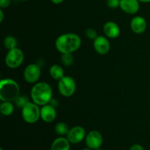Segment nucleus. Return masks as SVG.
<instances>
[{"label":"nucleus","instance_id":"obj_1","mask_svg":"<svg viewBox=\"0 0 150 150\" xmlns=\"http://www.w3.org/2000/svg\"><path fill=\"white\" fill-rule=\"evenodd\" d=\"M81 45V39L75 33H65L59 35L55 41V47L62 54H73Z\"/></svg>","mask_w":150,"mask_h":150},{"label":"nucleus","instance_id":"obj_2","mask_svg":"<svg viewBox=\"0 0 150 150\" xmlns=\"http://www.w3.org/2000/svg\"><path fill=\"white\" fill-rule=\"evenodd\" d=\"M30 95L32 102L39 106H43L52 100V88L46 82H37L31 89Z\"/></svg>","mask_w":150,"mask_h":150},{"label":"nucleus","instance_id":"obj_3","mask_svg":"<svg viewBox=\"0 0 150 150\" xmlns=\"http://www.w3.org/2000/svg\"><path fill=\"white\" fill-rule=\"evenodd\" d=\"M20 95V86L11 79H1L0 81V100L2 102H14Z\"/></svg>","mask_w":150,"mask_h":150},{"label":"nucleus","instance_id":"obj_4","mask_svg":"<svg viewBox=\"0 0 150 150\" xmlns=\"http://www.w3.org/2000/svg\"><path fill=\"white\" fill-rule=\"evenodd\" d=\"M21 116L28 124H35L40 119V108L34 102H29L21 108Z\"/></svg>","mask_w":150,"mask_h":150},{"label":"nucleus","instance_id":"obj_5","mask_svg":"<svg viewBox=\"0 0 150 150\" xmlns=\"http://www.w3.org/2000/svg\"><path fill=\"white\" fill-rule=\"evenodd\" d=\"M24 61V54L20 48H16L9 50L6 54L5 62L6 65L11 69H16L20 67Z\"/></svg>","mask_w":150,"mask_h":150},{"label":"nucleus","instance_id":"obj_6","mask_svg":"<svg viewBox=\"0 0 150 150\" xmlns=\"http://www.w3.org/2000/svg\"><path fill=\"white\" fill-rule=\"evenodd\" d=\"M58 81V90L62 96L68 98L74 95L76 91V83L73 78L64 76Z\"/></svg>","mask_w":150,"mask_h":150},{"label":"nucleus","instance_id":"obj_7","mask_svg":"<svg viewBox=\"0 0 150 150\" xmlns=\"http://www.w3.org/2000/svg\"><path fill=\"white\" fill-rule=\"evenodd\" d=\"M41 76V68L38 64H29L23 71V78L29 83H36Z\"/></svg>","mask_w":150,"mask_h":150},{"label":"nucleus","instance_id":"obj_8","mask_svg":"<svg viewBox=\"0 0 150 150\" xmlns=\"http://www.w3.org/2000/svg\"><path fill=\"white\" fill-rule=\"evenodd\" d=\"M86 133L82 126L76 125L70 128L66 138L71 144H77L85 140Z\"/></svg>","mask_w":150,"mask_h":150},{"label":"nucleus","instance_id":"obj_9","mask_svg":"<svg viewBox=\"0 0 150 150\" xmlns=\"http://www.w3.org/2000/svg\"><path fill=\"white\" fill-rule=\"evenodd\" d=\"M84 141L86 147L95 150L101 147L103 143V137L98 130H91L86 133Z\"/></svg>","mask_w":150,"mask_h":150},{"label":"nucleus","instance_id":"obj_10","mask_svg":"<svg viewBox=\"0 0 150 150\" xmlns=\"http://www.w3.org/2000/svg\"><path fill=\"white\" fill-rule=\"evenodd\" d=\"M93 47L98 54L105 55L111 49V44L107 37L100 35L93 40Z\"/></svg>","mask_w":150,"mask_h":150},{"label":"nucleus","instance_id":"obj_11","mask_svg":"<svg viewBox=\"0 0 150 150\" xmlns=\"http://www.w3.org/2000/svg\"><path fill=\"white\" fill-rule=\"evenodd\" d=\"M57 110L53 105L49 103L41 106L40 118L43 122L46 123H51L57 118Z\"/></svg>","mask_w":150,"mask_h":150},{"label":"nucleus","instance_id":"obj_12","mask_svg":"<svg viewBox=\"0 0 150 150\" xmlns=\"http://www.w3.org/2000/svg\"><path fill=\"white\" fill-rule=\"evenodd\" d=\"M120 7L125 13L134 15L140 9V1L139 0H120Z\"/></svg>","mask_w":150,"mask_h":150},{"label":"nucleus","instance_id":"obj_13","mask_svg":"<svg viewBox=\"0 0 150 150\" xmlns=\"http://www.w3.org/2000/svg\"><path fill=\"white\" fill-rule=\"evenodd\" d=\"M147 23L146 19L140 16H135L130 21V28L135 34L141 35L146 31Z\"/></svg>","mask_w":150,"mask_h":150},{"label":"nucleus","instance_id":"obj_14","mask_svg":"<svg viewBox=\"0 0 150 150\" xmlns=\"http://www.w3.org/2000/svg\"><path fill=\"white\" fill-rule=\"evenodd\" d=\"M103 33L105 37L110 39L117 38L120 35V28L117 23L114 21H108L103 25Z\"/></svg>","mask_w":150,"mask_h":150},{"label":"nucleus","instance_id":"obj_15","mask_svg":"<svg viewBox=\"0 0 150 150\" xmlns=\"http://www.w3.org/2000/svg\"><path fill=\"white\" fill-rule=\"evenodd\" d=\"M70 144L67 138L59 136L52 142L50 150H70Z\"/></svg>","mask_w":150,"mask_h":150},{"label":"nucleus","instance_id":"obj_16","mask_svg":"<svg viewBox=\"0 0 150 150\" xmlns=\"http://www.w3.org/2000/svg\"><path fill=\"white\" fill-rule=\"evenodd\" d=\"M49 74L54 80L59 81L64 76V69L59 64H53L49 69Z\"/></svg>","mask_w":150,"mask_h":150},{"label":"nucleus","instance_id":"obj_17","mask_svg":"<svg viewBox=\"0 0 150 150\" xmlns=\"http://www.w3.org/2000/svg\"><path fill=\"white\" fill-rule=\"evenodd\" d=\"M0 111L1 114L6 117L10 116L14 111V105L13 102H8V101H4L0 105Z\"/></svg>","mask_w":150,"mask_h":150},{"label":"nucleus","instance_id":"obj_18","mask_svg":"<svg viewBox=\"0 0 150 150\" xmlns=\"http://www.w3.org/2000/svg\"><path fill=\"white\" fill-rule=\"evenodd\" d=\"M69 130H70V128H69L68 125L65 122H62L57 123L54 127L55 133L59 136H64V137L67 136Z\"/></svg>","mask_w":150,"mask_h":150},{"label":"nucleus","instance_id":"obj_19","mask_svg":"<svg viewBox=\"0 0 150 150\" xmlns=\"http://www.w3.org/2000/svg\"><path fill=\"white\" fill-rule=\"evenodd\" d=\"M4 48H7V50H12L13 48H17V40L16 38H14L13 36H7L4 39Z\"/></svg>","mask_w":150,"mask_h":150},{"label":"nucleus","instance_id":"obj_20","mask_svg":"<svg viewBox=\"0 0 150 150\" xmlns=\"http://www.w3.org/2000/svg\"><path fill=\"white\" fill-rule=\"evenodd\" d=\"M61 62L64 66H70L73 64L74 62V58H73V54H62Z\"/></svg>","mask_w":150,"mask_h":150},{"label":"nucleus","instance_id":"obj_21","mask_svg":"<svg viewBox=\"0 0 150 150\" xmlns=\"http://www.w3.org/2000/svg\"><path fill=\"white\" fill-rule=\"evenodd\" d=\"M29 99L26 96H23V95H19L14 101V103L16 104V106L19 107V108H23L28 102H29Z\"/></svg>","mask_w":150,"mask_h":150},{"label":"nucleus","instance_id":"obj_22","mask_svg":"<svg viewBox=\"0 0 150 150\" xmlns=\"http://www.w3.org/2000/svg\"><path fill=\"white\" fill-rule=\"evenodd\" d=\"M85 35L89 40H94L98 37V33H97V31L93 28H88L85 31Z\"/></svg>","mask_w":150,"mask_h":150},{"label":"nucleus","instance_id":"obj_23","mask_svg":"<svg viewBox=\"0 0 150 150\" xmlns=\"http://www.w3.org/2000/svg\"><path fill=\"white\" fill-rule=\"evenodd\" d=\"M120 0H106V4L109 8L115 9L120 7Z\"/></svg>","mask_w":150,"mask_h":150},{"label":"nucleus","instance_id":"obj_24","mask_svg":"<svg viewBox=\"0 0 150 150\" xmlns=\"http://www.w3.org/2000/svg\"><path fill=\"white\" fill-rule=\"evenodd\" d=\"M11 4V0H0V8H7Z\"/></svg>","mask_w":150,"mask_h":150},{"label":"nucleus","instance_id":"obj_25","mask_svg":"<svg viewBox=\"0 0 150 150\" xmlns=\"http://www.w3.org/2000/svg\"><path fill=\"white\" fill-rule=\"evenodd\" d=\"M129 150H144V148L143 146H142L141 144H135L132 145V146H130Z\"/></svg>","mask_w":150,"mask_h":150},{"label":"nucleus","instance_id":"obj_26","mask_svg":"<svg viewBox=\"0 0 150 150\" xmlns=\"http://www.w3.org/2000/svg\"><path fill=\"white\" fill-rule=\"evenodd\" d=\"M51 2H53L55 4H59L61 3H62L64 0H51Z\"/></svg>","mask_w":150,"mask_h":150},{"label":"nucleus","instance_id":"obj_27","mask_svg":"<svg viewBox=\"0 0 150 150\" xmlns=\"http://www.w3.org/2000/svg\"><path fill=\"white\" fill-rule=\"evenodd\" d=\"M3 19H4V13H3V10L2 9L0 10V22H2L3 21Z\"/></svg>","mask_w":150,"mask_h":150},{"label":"nucleus","instance_id":"obj_28","mask_svg":"<svg viewBox=\"0 0 150 150\" xmlns=\"http://www.w3.org/2000/svg\"><path fill=\"white\" fill-rule=\"evenodd\" d=\"M140 2H142V3H148V2H150V0H139Z\"/></svg>","mask_w":150,"mask_h":150},{"label":"nucleus","instance_id":"obj_29","mask_svg":"<svg viewBox=\"0 0 150 150\" xmlns=\"http://www.w3.org/2000/svg\"><path fill=\"white\" fill-rule=\"evenodd\" d=\"M81 150H92V149H89V148L86 147V148H84V149H82Z\"/></svg>","mask_w":150,"mask_h":150},{"label":"nucleus","instance_id":"obj_30","mask_svg":"<svg viewBox=\"0 0 150 150\" xmlns=\"http://www.w3.org/2000/svg\"><path fill=\"white\" fill-rule=\"evenodd\" d=\"M95 150H103V149L101 147H100V148H98V149H95Z\"/></svg>","mask_w":150,"mask_h":150},{"label":"nucleus","instance_id":"obj_31","mask_svg":"<svg viewBox=\"0 0 150 150\" xmlns=\"http://www.w3.org/2000/svg\"><path fill=\"white\" fill-rule=\"evenodd\" d=\"M21 1H28V0H21Z\"/></svg>","mask_w":150,"mask_h":150},{"label":"nucleus","instance_id":"obj_32","mask_svg":"<svg viewBox=\"0 0 150 150\" xmlns=\"http://www.w3.org/2000/svg\"><path fill=\"white\" fill-rule=\"evenodd\" d=\"M0 150H4V149H3L2 148H0Z\"/></svg>","mask_w":150,"mask_h":150}]
</instances>
